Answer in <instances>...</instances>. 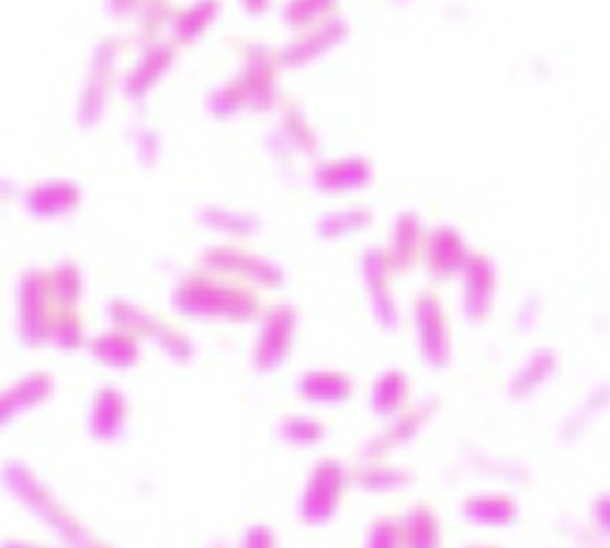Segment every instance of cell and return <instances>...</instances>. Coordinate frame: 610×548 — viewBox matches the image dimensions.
<instances>
[{"instance_id":"obj_1","label":"cell","mask_w":610,"mask_h":548,"mask_svg":"<svg viewBox=\"0 0 610 548\" xmlns=\"http://www.w3.org/2000/svg\"><path fill=\"white\" fill-rule=\"evenodd\" d=\"M7 483H10L12 495L21 497L31 510H36V516H39L42 522H48L72 548H108L104 543L90 537L81 522H78L72 513H66V510L54 501L52 492L42 487L39 480H36L24 466H15V462H12V466L7 468Z\"/></svg>"},{"instance_id":"obj_2","label":"cell","mask_w":610,"mask_h":548,"mask_svg":"<svg viewBox=\"0 0 610 548\" xmlns=\"http://www.w3.org/2000/svg\"><path fill=\"white\" fill-rule=\"evenodd\" d=\"M346 468L337 459H321L319 466L313 468L307 489L301 495V522L307 525H325L337 516L340 501L346 495Z\"/></svg>"},{"instance_id":"obj_3","label":"cell","mask_w":610,"mask_h":548,"mask_svg":"<svg viewBox=\"0 0 610 548\" xmlns=\"http://www.w3.org/2000/svg\"><path fill=\"white\" fill-rule=\"evenodd\" d=\"M177 301L182 313H194V316H250L257 307V301L248 292L229 290L206 278L188 280L179 290Z\"/></svg>"},{"instance_id":"obj_4","label":"cell","mask_w":610,"mask_h":548,"mask_svg":"<svg viewBox=\"0 0 610 548\" xmlns=\"http://www.w3.org/2000/svg\"><path fill=\"white\" fill-rule=\"evenodd\" d=\"M292 332H295V311L292 307H278L262 322V337H259L257 364L262 370H271L274 364L290 353Z\"/></svg>"},{"instance_id":"obj_5","label":"cell","mask_w":610,"mask_h":548,"mask_svg":"<svg viewBox=\"0 0 610 548\" xmlns=\"http://www.w3.org/2000/svg\"><path fill=\"white\" fill-rule=\"evenodd\" d=\"M120 54V45L114 40H104L93 54V75H90V83L83 90V102H81V120L83 123H95L102 116L104 108V96H108V78H111V66H114V57Z\"/></svg>"},{"instance_id":"obj_6","label":"cell","mask_w":610,"mask_h":548,"mask_svg":"<svg viewBox=\"0 0 610 548\" xmlns=\"http://www.w3.org/2000/svg\"><path fill=\"white\" fill-rule=\"evenodd\" d=\"M417 322H420V340H423V355L426 361L434 367H444L447 364V322L444 311L434 295H420L417 301Z\"/></svg>"},{"instance_id":"obj_7","label":"cell","mask_w":610,"mask_h":548,"mask_svg":"<svg viewBox=\"0 0 610 548\" xmlns=\"http://www.w3.org/2000/svg\"><path fill=\"white\" fill-rule=\"evenodd\" d=\"M125 414H128V409H125L123 393L116 391V388H102L93 400L90 435L99 438V441H111V438H116V435L123 433Z\"/></svg>"},{"instance_id":"obj_8","label":"cell","mask_w":610,"mask_h":548,"mask_svg":"<svg viewBox=\"0 0 610 548\" xmlns=\"http://www.w3.org/2000/svg\"><path fill=\"white\" fill-rule=\"evenodd\" d=\"M492 292H495V271L486 257H474L467 262L465 304L474 320H486L492 311Z\"/></svg>"},{"instance_id":"obj_9","label":"cell","mask_w":610,"mask_h":548,"mask_svg":"<svg viewBox=\"0 0 610 548\" xmlns=\"http://www.w3.org/2000/svg\"><path fill=\"white\" fill-rule=\"evenodd\" d=\"M465 516L476 525L507 528L518 518V504L509 495H476L465 501Z\"/></svg>"},{"instance_id":"obj_10","label":"cell","mask_w":610,"mask_h":548,"mask_svg":"<svg viewBox=\"0 0 610 548\" xmlns=\"http://www.w3.org/2000/svg\"><path fill=\"white\" fill-rule=\"evenodd\" d=\"M462 262H465V245H462V238L455 236L453 230H438V233L429 236V242H426V266L438 278H447Z\"/></svg>"},{"instance_id":"obj_11","label":"cell","mask_w":610,"mask_h":548,"mask_svg":"<svg viewBox=\"0 0 610 548\" xmlns=\"http://www.w3.org/2000/svg\"><path fill=\"white\" fill-rule=\"evenodd\" d=\"M403 548H441V522L432 507H414L399 522Z\"/></svg>"},{"instance_id":"obj_12","label":"cell","mask_w":610,"mask_h":548,"mask_svg":"<svg viewBox=\"0 0 610 548\" xmlns=\"http://www.w3.org/2000/svg\"><path fill=\"white\" fill-rule=\"evenodd\" d=\"M342 36H346V24H340V21H334V24H325L321 31L301 36V40L292 45L290 52H283V57H280V60L286 63V66H301V63H310V60H316V57H321V54L328 52L331 45H337Z\"/></svg>"},{"instance_id":"obj_13","label":"cell","mask_w":610,"mask_h":548,"mask_svg":"<svg viewBox=\"0 0 610 548\" xmlns=\"http://www.w3.org/2000/svg\"><path fill=\"white\" fill-rule=\"evenodd\" d=\"M170 66H173V48H167V45L152 48V52L146 54L144 63L137 66L135 72L128 75V81H125V93L128 96L149 93V90L161 81V75H165Z\"/></svg>"},{"instance_id":"obj_14","label":"cell","mask_w":610,"mask_h":548,"mask_svg":"<svg viewBox=\"0 0 610 548\" xmlns=\"http://www.w3.org/2000/svg\"><path fill=\"white\" fill-rule=\"evenodd\" d=\"M301 388V396H307V400H319V403H342V400H349V393H352V382L342 376V372H310V376H304L298 382Z\"/></svg>"},{"instance_id":"obj_15","label":"cell","mask_w":610,"mask_h":548,"mask_svg":"<svg viewBox=\"0 0 610 548\" xmlns=\"http://www.w3.org/2000/svg\"><path fill=\"white\" fill-rule=\"evenodd\" d=\"M75 203H78V191L69 182H48L27 197V206L42 217L66 215L69 209H75Z\"/></svg>"},{"instance_id":"obj_16","label":"cell","mask_w":610,"mask_h":548,"mask_svg":"<svg viewBox=\"0 0 610 548\" xmlns=\"http://www.w3.org/2000/svg\"><path fill=\"white\" fill-rule=\"evenodd\" d=\"M316 182L328 191H352L370 182V165L349 158V161H337V165H325L316 174Z\"/></svg>"},{"instance_id":"obj_17","label":"cell","mask_w":610,"mask_h":548,"mask_svg":"<svg viewBox=\"0 0 610 548\" xmlns=\"http://www.w3.org/2000/svg\"><path fill=\"white\" fill-rule=\"evenodd\" d=\"M432 414L429 405L423 409H417V412H408V414H399L396 417V424L391 426V433L384 435V438H375V445L366 447V456H382L387 450H394V447L405 445V441H411L414 435L420 433V426L426 424V417Z\"/></svg>"},{"instance_id":"obj_18","label":"cell","mask_w":610,"mask_h":548,"mask_svg":"<svg viewBox=\"0 0 610 548\" xmlns=\"http://www.w3.org/2000/svg\"><path fill=\"white\" fill-rule=\"evenodd\" d=\"M206 262H212V266H217V269H238L241 275H253V278L266 280V283H280L278 269L266 266L262 259L248 257L245 250L221 248L215 250V254H206Z\"/></svg>"},{"instance_id":"obj_19","label":"cell","mask_w":610,"mask_h":548,"mask_svg":"<svg viewBox=\"0 0 610 548\" xmlns=\"http://www.w3.org/2000/svg\"><path fill=\"white\" fill-rule=\"evenodd\" d=\"M48 393H52V379H48V376H31V379H24V382H19L15 388H10L7 396H3V417L12 421L15 412L42 403Z\"/></svg>"},{"instance_id":"obj_20","label":"cell","mask_w":610,"mask_h":548,"mask_svg":"<svg viewBox=\"0 0 610 548\" xmlns=\"http://www.w3.org/2000/svg\"><path fill=\"white\" fill-rule=\"evenodd\" d=\"M221 12V0H200L191 10L179 12L177 19V40L179 42H194L200 40V33L206 31L208 24L217 19Z\"/></svg>"},{"instance_id":"obj_21","label":"cell","mask_w":610,"mask_h":548,"mask_svg":"<svg viewBox=\"0 0 610 548\" xmlns=\"http://www.w3.org/2000/svg\"><path fill=\"white\" fill-rule=\"evenodd\" d=\"M334 10H337V0H290L283 10V21L295 31H304L316 21L328 19Z\"/></svg>"},{"instance_id":"obj_22","label":"cell","mask_w":610,"mask_h":548,"mask_svg":"<svg viewBox=\"0 0 610 548\" xmlns=\"http://www.w3.org/2000/svg\"><path fill=\"white\" fill-rule=\"evenodd\" d=\"M405 396H408V379L399 376V372H387L375 384L373 409L379 414H396L403 409Z\"/></svg>"},{"instance_id":"obj_23","label":"cell","mask_w":610,"mask_h":548,"mask_svg":"<svg viewBox=\"0 0 610 548\" xmlns=\"http://www.w3.org/2000/svg\"><path fill=\"white\" fill-rule=\"evenodd\" d=\"M551 372H554V355L551 353L533 355V358L528 361V367H521V372L516 376L512 393H516V396H528L530 391H536L539 384L549 379Z\"/></svg>"},{"instance_id":"obj_24","label":"cell","mask_w":610,"mask_h":548,"mask_svg":"<svg viewBox=\"0 0 610 548\" xmlns=\"http://www.w3.org/2000/svg\"><path fill=\"white\" fill-rule=\"evenodd\" d=\"M363 269H366V280L373 283V292H375V304H379V316H382L387 325H394L396 313H394V304H391V290H387V278L379 280V271H382V257L379 254H370L366 262H363Z\"/></svg>"},{"instance_id":"obj_25","label":"cell","mask_w":610,"mask_h":548,"mask_svg":"<svg viewBox=\"0 0 610 548\" xmlns=\"http://www.w3.org/2000/svg\"><path fill=\"white\" fill-rule=\"evenodd\" d=\"M93 353L108 364H120V367H128V364L137 361V346L128 337H123V334H108V337H102L93 346Z\"/></svg>"},{"instance_id":"obj_26","label":"cell","mask_w":610,"mask_h":548,"mask_svg":"<svg viewBox=\"0 0 610 548\" xmlns=\"http://www.w3.org/2000/svg\"><path fill=\"white\" fill-rule=\"evenodd\" d=\"M358 483L370 489V492H394L399 489L403 483H408V474L403 471H396V468H387V466H366L363 471H358Z\"/></svg>"},{"instance_id":"obj_27","label":"cell","mask_w":610,"mask_h":548,"mask_svg":"<svg viewBox=\"0 0 610 548\" xmlns=\"http://www.w3.org/2000/svg\"><path fill=\"white\" fill-rule=\"evenodd\" d=\"M417 238H420V227H417V221L411 215L399 217V224H396V233H394V257L399 266H408L417 254Z\"/></svg>"},{"instance_id":"obj_28","label":"cell","mask_w":610,"mask_h":548,"mask_svg":"<svg viewBox=\"0 0 610 548\" xmlns=\"http://www.w3.org/2000/svg\"><path fill=\"white\" fill-rule=\"evenodd\" d=\"M283 438L290 441V445H298V447H307V445H316L321 441V435H325V426L319 421H313V417H290L286 424H283Z\"/></svg>"},{"instance_id":"obj_29","label":"cell","mask_w":610,"mask_h":548,"mask_svg":"<svg viewBox=\"0 0 610 548\" xmlns=\"http://www.w3.org/2000/svg\"><path fill=\"white\" fill-rule=\"evenodd\" d=\"M366 548H403V530L394 518H379L370 530Z\"/></svg>"},{"instance_id":"obj_30","label":"cell","mask_w":610,"mask_h":548,"mask_svg":"<svg viewBox=\"0 0 610 548\" xmlns=\"http://www.w3.org/2000/svg\"><path fill=\"white\" fill-rule=\"evenodd\" d=\"M366 221H370V212H366V209H361V212L352 209V212H346V215L328 217V221H325V233H337V236H340V233H352L354 227L361 230Z\"/></svg>"},{"instance_id":"obj_31","label":"cell","mask_w":610,"mask_h":548,"mask_svg":"<svg viewBox=\"0 0 610 548\" xmlns=\"http://www.w3.org/2000/svg\"><path fill=\"white\" fill-rule=\"evenodd\" d=\"M241 548H278L274 530L269 525H253V528H248L245 539H241Z\"/></svg>"},{"instance_id":"obj_32","label":"cell","mask_w":610,"mask_h":548,"mask_svg":"<svg viewBox=\"0 0 610 548\" xmlns=\"http://www.w3.org/2000/svg\"><path fill=\"white\" fill-rule=\"evenodd\" d=\"M592 522H596V528H599L601 537L610 543V492L592 501Z\"/></svg>"},{"instance_id":"obj_33","label":"cell","mask_w":610,"mask_h":548,"mask_svg":"<svg viewBox=\"0 0 610 548\" xmlns=\"http://www.w3.org/2000/svg\"><path fill=\"white\" fill-rule=\"evenodd\" d=\"M283 125H286V132H290L292 137H298L301 146H313V135L307 132V125L301 123V116L295 114V111H290V116L283 120Z\"/></svg>"},{"instance_id":"obj_34","label":"cell","mask_w":610,"mask_h":548,"mask_svg":"<svg viewBox=\"0 0 610 548\" xmlns=\"http://www.w3.org/2000/svg\"><path fill=\"white\" fill-rule=\"evenodd\" d=\"M144 12H146V19H149V31H156L158 24L167 19L170 7H167L165 0H144Z\"/></svg>"},{"instance_id":"obj_35","label":"cell","mask_w":610,"mask_h":548,"mask_svg":"<svg viewBox=\"0 0 610 548\" xmlns=\"http://www.w3.org/2000/svg\"><path fill=\"white\" fill-rule=\"evenodd\" d=\"M137 3H140V0H111V10H114V15H128Z\"/></svg>"},{"instance_id":"obj_36","label":"cell","mask_w":610,"mask_h":548,"mask_svg":"<svg viewBox=\"0 0 610 548\" xmlns=\"http://www.w3.org/2000/svg\"><path fill=\"white\" fill-rule=\"evenodd\" d=\"M241 3H245V10H248L250 15H259V12L269 10L271 0H241Z\"/></svg>"},{"instance_id":"obj_37","label":"cell","mask_w":610,"mask_h":548,"mask_svg":"<svg viewBox=\"0 0 610 548\" xmlns=\"http://www.w3.org/2000/svg\"><path fill=\"white\" fill-rule=\"evenodd\" d=\"M3 548H45V546H36V543H7Z\"/></svg>"},{"instance_id":"obj_38","label":"cell","mask_w":610,"mask_h":548,"mask_svg":"<svg viewBox=\"0 0 610 548\" xmlns=\"http://www.w3.org/2000/svg\"><path fill=\"white\" fill-rule=\"evenodd\" d=\"M471 548H497V546H471Z\"/></svg>"}]
</instances>
